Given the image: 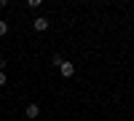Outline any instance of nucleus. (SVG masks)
<instances>
[{"label":"nucleus","instance_id":"obj_1","mask_svg":"<svg viewBox=\"0 0 134 121\" xmlns=\"http://www.w3.org/2000/svg\"><path fill=\"white\" fill-rule=\"evenodd\" d=\"M59 73L64 75V78H70V75L75 73V67H72V62H67V59H62V62H59Z\"/></svg>","mask_w":134,"mask_h":121},{"label":"nucleus","instance_id":"obj_2","mask_svg":"<svg viewBox=\"0 0 134 121\" xmlns=\"http://www.w3.org/2000/svg\"><path fill=\"white\" fill-rule=\"evenodd\" d=\"M32 27H35V32H43V30H48V19H43V16H38L35 22H32Z\"/></svg>","mask_w":134,"mask_h":121},{"label":"nucleus","instance_id":"obj_4","mask_svg":"<svg viewBox=\"0 0 134 121\" xmlns=\"http://www.w3.org/2000/svg\"><path fill=\"white\" fill-rule=\"evenodd\" d=\"M5 32H8V24H5V22H0V35H5Z\"/></svg>","mask_w":134,"mask_h":121},{"label":"nucleus","instance_id":"obj_5","mask_svg":"<svg viewBox=\"0 0 134 121\" xmlns=\"http://www.w3.org/2000/svg\"><path fill=\"white\" fill-rule=\"evenodd\" d=\"M0 86H5V75L3 73H0Z\"/></svg>","mask_w":134,"mask_h":121},{"label":"nucleus","instance_id":"obj_3","mask_svg":"<svg viewBox=\"0 0 134 121\" xmlns=\"http://www.w3.org/2000/svg\"><path fill=\"white\" fill-rule=\"evenodd\" d=\"M24 113H27V118H38V116H40V108L32 102V105H27V111H24Z\"/></svg>","mask_w":134,"mask_h":121}]
</instances>
